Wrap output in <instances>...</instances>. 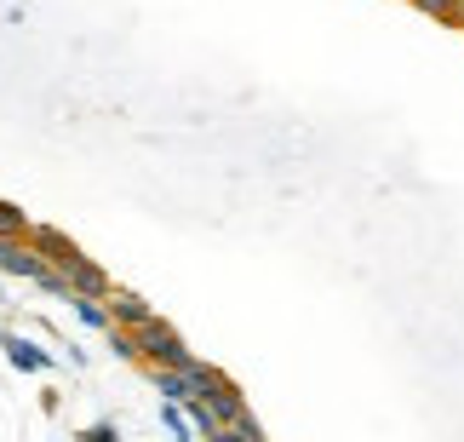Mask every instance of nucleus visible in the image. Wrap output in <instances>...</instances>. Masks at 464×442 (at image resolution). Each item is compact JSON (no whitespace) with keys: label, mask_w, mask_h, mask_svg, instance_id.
<instances>
[{"label":"nucleus","mask_w":464,"mask_h":442,"mask_svg":"<svg viewBox=\"0 0 464 442\" xmlns=\"http://www.w3.org/2000/svg\"><path fill=\"white\" fill-rule=\"evenodd\" d=\"M184 414H189V426H195V437H201V442H207L212 431H224V419L212 414V402H207V397H195V402H189Z\"/></svg>","instance_id":"9b49d317"},{"label":"nucleus","mask_w":464,"mask_h":442,"mask_svg":"<svg viewBox=\"0 0 464 442\" xmlns=\"http://www.w3.org/2000/svg\"><path fill=\"white\" fill-rule=\"evenodd\" d=\"M29 230H34V219L24 213V207L0 201V241H29Z\"/></svg>","instance_id":"6e6552de"},{"label":"nucleus","mask_w":464,"mask_h":442,"mask_svg":"<svg viewBox=\"0 0 464 442\" xmlns=\"http://www.w3.org/2000/svg\"><path fill=\"white\" fill-rule=\"evenodd\" d=\"M138 362H144V368H184V374H189L201 357H195L167 322H150L144 333H138Z\"/></svg>","instance_id":"f257e3e1"},{"label":"nucleus","mask_w":464,"mask_h":442,"mask_svg":"<svg viewBox=\"0 0 464 442\" xmlns=\"http://www.w3.org/2000/svg\"><path fill=\"white\" fill-rule=\"evenodd\" d=\"M75 316L86 328H98V333H110L115 328V316H110V299H75Z\"/></svg>","instance_id":"9d476101"},{"label":"nucleus","mask_w":464,"mask_h":442,"mask_svg":"<svg viewBox=\"0 0 464 442\" xmlns=\"http://www.w3.org/2000/svg\"><path fill=\"white\" fill-rule=\"evenodd\" d=\"M110 350L121 362H138V333H127V328H110Z\"/></svg>","instance_id":"f8f14e48"},{"label":"nucleus","mask_w":464,"mask_h":442,"mask_svg":"<svg viewBox=\"0 0 464 442\" xmlns=\"http://www.w3.org/2000/svg\"><path fill=\"white\" fill-rule=\"evenodd\" d=\"M75 442H121V431H115V426H103V419H98V426H86Z\"/></svg>","instance_id":"ddd939ff"},{"label":"nucleus","mask_w":464,"mask_h":442,"mask_svg":"<svg viewBox=\"0 0 464 442\" xmlns=\"http://www.w3.org/2000/svg\"><path fill=\"white\" fill-rule=\"evenodd\" d=\"M69 293L75 299H115V276L103 270L98 259H81L75 270H69ZM75 299H69V305H75Z\"/></svg>","instance_id":"7ed1b4c3"},{"label":"nucleus","mask_w":464,"mask_h":442,"mask_svg":"<svg viewBox=\"0 0 464 442\" xmlns=\"http://www.w3.org/2000/svg\"><path fill=\"white\" fill-rule=\"evenodd\" d=\"M110 316H115V328H127V333H144L150 322H160L155 316V305H144L138 293H127V288H115V299H110Z\"/></svg>","instance_id":"39448f33"},{"label":"nucleus","mask_w":464,"mask_h":442,"mask_svg":"<svg viewBox=\"0 0 464 442\" xmlns=\"http://www.w3.org/2000/svg\"><path fill=\"white\" fill-rule=\"evenodd\" d=\"M0 350H6V362L24 368V374H41V368H52V350H41L34 339H24V333H6V339H0Z\"/></svg>","instance_id":"0eeeda50"},{"label":"nucleus","mask_w":464,"mask_h":442,"mask_svg":"<svg viewBox=\"0 0 464 442\" xmlns=\"http://www.w3.org/2000/svg\"><path fill=\"white\" fill-rule=\"evenodd\" d=\"M160 426H167V437H172V442H195V426H189L184 402H160Z\"/></svg>","instance_id":"1a4fd4ad"},{"label":"nucleus","mask_w":464,"mask_h":442,"mask_svg":"<svg viewBox=\"0 0 464 442\" xmlns=\"http://www.w3.org/2000/svg\"><path fill=\"white\" fill-rule=\"evenodd\" d=\"M150 385L160 391V402H189L201 397V385H195V374H184V368H150Z\"/></svg>","instance_id":"423d86ee"},{"label":"nucleus","mask_w":464,"mask_h":442,"mask_svg":"<svg viewBox=\"0 0 464 442\" xmlns=\"http://www.w3.org/2000/svg\"><path fill=\"white\" fill-rule=\"evenodd\" d=\"M207 402H212V414H218L224 426H253V408H246V397H241L224 374L207 385Z\"/></svg>","instance_id":"20e7f679"},{"label":"nucleus","mask_w":464,"mask_h":442,"mask_svg":"<svg viewBox=\"0 0 464 442\" xmlns=\"http://www.w3.org/2000/svg\"><path fill=\"white\" fill-rule=\"evenodd\" d=\"M29 247H34V253H41V259L52 264V270H63V276H69V270H75V264L86 259L81 247L69 241L63 230H52V224H34V230H29Z\"/></svg>","instance_id":"f03ea898"}]
</instances>
